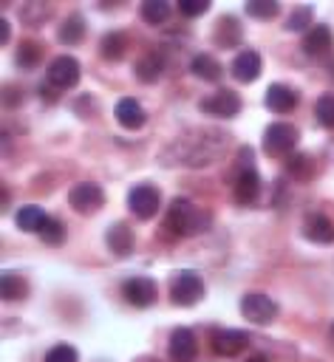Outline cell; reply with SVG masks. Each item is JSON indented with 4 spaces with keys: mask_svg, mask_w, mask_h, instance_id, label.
I'll list each match as a JSON object with an SVG mask.
<instances>
[{
    "mask_svg": "<svg viewBox=\"0 0 334 362\" xmlns=\"http://www.w3.org/2000/svg\"><path fill=\"white\" fill-rule=\"evenodd\" d=\"M226 139L229 136L224 130H192L173 144L175 161L187 167H204L218 158V153L226 147Z\"/></svg>",
    "mask_w": 334,
    "mask_h": 362,
    "instance_id": "cell-1",
    "label": "cell"
},
{
    "mask_svg": "<svg viewBox=\"0 0 334 362\" xmlns=\"http://www.w3.org/2000/svg\"><path fill=\"white\" fill-rule=\"evenodd\" d=\"M209 226V215L204 209H198L190 198H173L170 209L164 215V232L175 235V238H190L198 235Z\"/></svg>",
    "mask_w": 334,
    "mask_h": 362,
    "instance_id": "cell-2",
    "label": "cell"
},
{
    "mask_svg": "<svg viewBox=\"0 0 334 362\" xmlns=\"http://www.w3.org/2000/svg\"><path fill=\"white\" fill-rule=\"evenodd\" d=\"M297 141H300V133L289 122H272L263 133V147L272 156H289L297 147Z\"/></svg>",
    "mask_w": 334,
    "mask_h": 362,
    "instance_id": "cell-3",
    "label": "cell"
},
{
    "mask_svg": "<svg viewBox=\"0 0 334 362\" xmlns=\"http://www.w3.org/2000/svg\"><path fill=\"white\" fill-rule=\"evenodd\" d=\"M79 76H82L79 59L71 57V54H62V57H54L51 59L48 74H45V82H51L57 90H68V88H76Z\"/></svg>",
    "mask_w": 334,
    "mask_h": 362,
    "instance_id": "cell-4",
    "label": "cell"
},
{
    "mask_svg": "<svg viewBox=\"0 0 334 362\" xmlns=\"http://www.w3.org/2000/svg\"><path fill=\"white\" fill-rule=\"evenodd\" d=\"M170 297L175 305H195L204 297V280L198 277V272H192V269L178 272L170 286Z\"/></svg>",
    "mask_w": 334,
    "mask_h": 362,
    "instance_id": "cell-5",
    "label": "cell"
},
{
    "mask_svg": "<svg viewBox=\"0 0 334 362\" xmlns=\"http://www.w3.org/2000/svg\"><path fill=\"white\" fill-rule=\"evenodd\" d=\"M241 314L255 325H269L277 317V303L263 291H249L241 300Z\"/></svg>",
    "mask_w": 334,
    "mask_h": 362,
    "instance_id": "cell-6",
    "label": "cell"
},
{
    "mask_svg": "<svg viewBox=\"0 0 334 362\" xmlns=\"http://www.w3.org/2000/svg\"><path fill=\"white\" fill-rule=\"evenodd\" d=\"M201 110L207 116H215V119H232L241 110V96L229 88H218L215 93L201 99Z\"/></svg>",
    "mask_w": 334,
    "mask_h": 362,
    "instance_id": "cell-7",
    "label": "cell"
},
{
    "mask_svg": "<svg viewBox=\"0 0 334 362\" xmlns=\"http://www.w3.org/2000/svg\"><path fill=\"white\" fill-rule=\"evenodd\" d=\"M68 204H71L79 215H93V212L102 209V204H105V192H102L99 184H93V181H82V184H76V187L68 192Z\"/></svg>",
    "mask_w": 334,
    "mask_h": 362,
    "instance_id": "cell-8",
    "label": "cell"
},
{
    "mask_svg": "<svg viewBox=\"0 0 334 362\" xmlns=\"http://www.w3.org/2000/svg\"><path fill=\"white\" fill-rule=\"evenodd\" d=\"M127 206H130V212H133L136 218L147 221V218H153V215L159 212L161 195H159V189H156L153 184H136V187L127 192Z\"/></svg>",
    "mask_w": 334,
    "mask_h": 362,
    "instance_id": "cell-9",
    "label": "cell"
},
{
    "mask_svg": "<svg viewBox=\"0 0 334 362\" xmlns=\"http://www.w3.org/2000/svg\"><path fill=\"white\" fill-rule=\"evenodd\" d=\"M122 294H125V300H127L130 305L147 308V305L156 303V283H153L150 277H130V280H125Z\"/></svg>",
    "mask_w": 334,
    "mask_h": 362,
    "instance_id": "cell-10",
    "label": "cell"
},
{
    "mask_svg": "<svg viewBox=\"0 0 334 362\" xmlns=\"http://www.w3.org/2000/svg\"><path fill=\"white\" fill-rule=\"evenodd\" d=\"M198 356V339L190 328H175L170 334V359L173 362H195Z\"/></svg>",
    "mask_w": 334,
    "mask_h": 362,
    "instance_id": "cell-11",
    "label": "cell"
},
{
    "mask_svg": "<svg viewBox=\"0 0 334 362\" xmlns=\"http://www.w3.org/2000/svg\"><path fill=\"white\" fill-rule=\"evenodd\" d=\"M249 345V334L238 331V328H221L212 334V348L221 356H238L243 348Z\"/></svg>",
    "mask_w": 334,
    "mask_h": 362,
    "instance_id": "cell-12",
    "label": "cell"
},
{
    "mask_svg": "<svg viewBox=\"0 0 334 362\" xmlns=\"http://www.w3.org/2000/svg\"><path fill=\"white\" fill-rule=\"evenodd\" d=\"M113 116H116V122H119L122 127H127V130H139V127L144 124V119H147L144 107H142L139 99H133V96H122V99L116 102V107H113Z\"/></svg>",
    "mask_w": 334,
    "mask_h": 362,
    "instance_id": "cell-13",
    "label": "cell"
},
{
    "mask_svg": "<svg viewBox=\"0 0 334 362\" xmlns=\"http://www.w3.org/2000/svg\"><path fill=\"white\" fill-rule=\"evenodd\" d=\"M105 243H108V249H110L116 257H127V255L133 252V243H136V238H133V229H130L127 223L116 221V223H110V226H108Z\"/></svg>",
    "mask_w": 334,
    "mask_h": 362,
    "instance_id": "cell-14",
    "label": "cell"
},
{
    "mask_svg": "<svg viewBox=\"0 0 334 362\" xmlns=\"http://www.w3.org/2000/svg\"><path fill=\"white\" fill-rule=\"evenodd\" d=\"M260 54L252 51V48H243L235 59H232V76L238 82H255L260 76Z\"/></svg>",
    "mask_w": 334,
    "mask_h": 362,
    "instance_id": "cell-15",
    "label": "cell"
},
{
    "mask_svg": "<svg viewBox=\"0 0 334 362\" xmlns=\"http://www.w3.org/2000/svg\"><path fill=\"white\" fill-rule=\"evenodd\" d=\"M260 195V175L255 167L249 170H238L235 175V201L238 204H255Z\"/></svg>",
    "mask_w": 334,
    "mask_h": 362,
    "instance_id": "cell-16",
    "label": "cell"
},
{
    "mask_svg": "<svg viewBox=\"0 0 334 362\" xmlns=\"http://www.w3.org/2000/svg\"><path fill=\"white\" fill-rule=\"evenodd\" d=\"M294 105H297V90H294V88L280 85V82H275V85L266 88V107H269V110H275V113H289Z\"/></svg>",
    "mask_w": 334,
    "mask_h": 362,
    "instance_id": "cell-17",
    "label": "cell"
},
{
    "mask_svg": "<svg viewBox=\"0 0 334 362\" xmlns=\"http://www.w3.org/2000/svg\"><path fill=\"white\" fill-rule=\"evenodd\" d=\"M212 37H215V42H218L221 48H235V45H241L243 31H241V25H238V20H235L232 14H224V17L215 23Z\"/></svg>",
    "mask_w": 334,
    "mask_h": 362,
    "instance_id": "cell-18",
    "label": "cell"
},
{
    "mask_svg": "<svg viewBox=\"0 0 334 362\" xmlns=\"http://www.w3.org/2000/svg\"><path fill=\"white\" fill-rule=\"evenodd\" d=\"M331 48V28L328 25H311L303 37V51L311 57H320Z\"/></svg>",
    "mask_w": 334,
    "mask_h": 362,
    "instance_id": "cell-19",
    "label": "cell"
},
{
    "mask_svg": "<svg viewBox=\"0 0 334 362\" xmlns=\"http://www.w3.org/2000/svg\"><path fill=\"white\" fill-rule=\"evenodd\" d=\"M303 235L314 243H334V223L326 215H309Z\"/></svg>",
    "mask_w": 334,
    "mask_h": 362,
    "instance_id": "cell-20",
    "label": "cell"
},
{
    "mask_svg": "<svg viewBox=\"0 0 334 362\" xmlns=\"http://www.w3.org/2000/svg\"><path fill=\"white\" fill-rule=\"evenodd\" d=\"M190 71L198 76V79H207V82H218L221 79V65L212 54H195L192 62H190Z\"/></svg>",
    "mask_w": 334,
    "mask_h": 362,
    "instance_id": "cell-21",
    "label": "cell"
},
{
    "mask_svg": "<svg viewBox=\"0 0 334 362\" xmlns=\"http://www.w3.org/2000/svg\"><path fill=\"white\" fill-rule=\"evenodd\" d=\"M45 218H48V215H45L40 206L28 204V206H20V209H17L14 223H17L23 232H40V229H42V223H45Z\"/></svg>",
    "mask_w": 334,
    "mask_h": 362,
    "instance_id": "cell-22",
    "label": "cell"
},
{
    "mask_svg": "<svg viewBox=\"0 0 334 362\" xmlns=\"http://www.w3.org/2000/svg\"><path fill=\"white\" fill-rule=\"evenodd\" d=\"M161 68H164L161 54H159V51H150V54H144V57L136 62V76H139L142 82H156V79L161 76Z\"/></svg>",
    "mask_w": 334,
    "mask_h": 362,
    "instance_id": "cell-23",
    "label": "cell"
},
{
    "mask_svg": "<svg viewBox=\"0 0 334 362\" xmlns=\"http://www.w3.org/2000/svg\"><path fill=\"white\" fill-rule=\"evenodd\" d=\"M3 297L6 300H23L25 294H28V283H25V277L20 274V272H14V269H6L3 272Z\"/></svg>",
    "mask_w": 334,
    "mask_h": 362,
    "instance_id": "cell-24",
    "label": "cell"
},
{
    "mask_svg": "<svg viewBox=\"0 0 334 362\" xmlns=\"http://www.w3.org/2000/svg\"><path fill=\"white\" fill-rule=\"evenodd\" d=\"M139 14H142L144 23L161 25V23L170 17V3H167V0H144V3L139 6Z\"/></svg>",
    "mask_w": 334,
    "mask_h": 362,
    "instance_id": "cell-25",
    "label": "cell"
},
{
    "mask_svg": "<svg viewBox=\"0 0 334 362\" xmlns=\"http://www.w3.org/2000/svg\"><path fill=\"white\" fill-rule=\"evenodd\" d=\"M102 57H108V59H119V57H125V51H127V34L125 31H108L105 37H102Z\"/></svg>",
    "mask_w": 334,
    "mask_h": 362,
    "instance_id": "cell-26",
    "label": "cell"
},
{
    "mask_svg": "<svg viewBox=\"0 0 334 362\" xmlns=\"http://www.w3.org/2000/svg\"><path fill=\"white\" fill-rule=\"evenodd\" d=\"M17 65L20 68H25V71H31V68H37L40 65V59H42V45L40 42H34V40H25V42H20L17 45Z\"/></svg>",
    "mask_w": 334,
    "mask_h": 362,
    "instance_id": "cell-27",
    "label": "cell"
},
{
    "mask_svg": "<svg viewBox=\"0 0 334 362\" xmlns=\"http://www.w3.org/2000/svg\"><path fill=\"white\" fill-rule=\"evenodd\" d=\"M85 37V20H82V14H68V20L59 25V40L62 42H68V45H76L79 40Z\"/></svg>",
    "mask_w": 334,
    "mask_h": 362,
    "instance_id": "cell-28",
    "label": "cell"
},
{
    "mask_svg": "<svg viewBox=\"0 0 334 362\" xmlns=\"http://www.w3.org/2000/svg\"><path fill=\"white\" fill-rule=\"evenodd\" d=\"M289 175H294L297 181H309L314 175V156L309 153H294L289 158Z\"/></svg>",
    "mask_w": 334,
    "mask_h": 362,
    "instance_id": "cell-29",
    "label": "cell"
},
{
    "mask_svg": "<svg viewBox=\"0 0 334 362\" xmlns=\"http://www.w3.org/2000/svg\"><path fill=\"white\" fill-rule=\"evenodd\" d=\"M311 20H314V8H311V6H297V8L289 11V17H286V28H289V31L311 28Z\"/></svg>",
    "mask_w": 334,
    "mask_h": 362,
    "instance_id": "cell-30",
    "label": "cell"
},
{
    "mask_svg": "<svg viewBox=\"0 0 334 362\" xmlns=\"http://www.w3.org/2000/svg\"><path fill=\"white\" fill-rule=\"evenodd\" d=\"M40 238H42L45 243H51V246L62 243V240H65V223L57 221V218H45V223H42V229H40Z\"/></svg>",
    "mask_w": 334,
    "mask_h": 362,
    "instance_id": "cell-31",
    "label": "cell"
},
{
    "mask_svg": "<svg viewBox=\"0 0 334 362\" xmlns=\"http://www.w3.org/2000/svg\"><path fill=\"white\" fill-rule=\"evenodd\" d=\"M314 113H317V122L326 124V127H334V93H323L314 105Z\"/></svg>",
    "mask_w": 334,
    "mask_h": 362,
    "instance_id": "cell-32",
    "label": "cell"
},
{
    "mask_svg": "<svg viewBox=\"0 0 334 362\" xmlns=\"http://www.w3.org/2000/svg\"><path fill=\"white\" fill-rule=\"evenodd\" d=\"M243 8H246V14H249V17H260V20L275 17V14L280 11V6H277L275 0H249Z\"/></svg>",
    "mask_w": 334,
    "mask_h": 362,
    "instance_id": "cell-33",
    "label": "cell"
},
{
    "mask_svg": "<svg viewBox=\"0 0 334 362\" xmlns=\"http://www.w3.org/2000/svg\"><path fill=\"white\" fill-rule=\"evenodd\" d=\"M45 362H79V354H76V348H74V345H65V342H59V345L48 348V354H45Z\"/></svg>",
    "mask_w": 334,
    "mask_h": 362,
    "instance_id": "cell-34",
    "label": "cell"
},
{
    "mask_svg": "<svg viewBox=\"0 0 334 362\" xmlns=\"http://www.w3.org/2000/svg\"><path fill=\"white\" fill-rule=\"evenodd\" d=\"M209 8V0H178V11L184 17H198Z\"/></svg>",
    "mask_w": 334,
    "mask_h": 362,
    "instance_id": "cell-35",
    "label": "cell"
},
{
    "mask_svg": "<svg viewBox=\"0 0 334 362\" xmlns=\"http://www.w3.org/2000/svg\"><path fill=\"white\" fill-rule=\"evenodd\" d=\"M8 34H11V28H8V20H6V17H0V42H3V45L8 42Z\"/></svg>",
    "mask_w": 334,
    "mask_h": 362,
    "instance_id": "cell-36",
    "label": "cell"
},
{
    "mask_svg": "<svg viewBox=\"0 0 334 362\" xmlns=\"http://www.w3.org/2000/svg\"><path fill=\"white\" fill-rule=\"evenodd\" d=\"M246 362H269V356H263V354H252Z\"/></svg>",
    "mask_w": 334,
    "mask_h": 362,
    "instance_id": "cell-37",
    "label": "cell"
},
{
    "mask_svg": "<svg viewBox=\"0 0 334 362\" xmlns=\"http://www.w3.org/2000/svg\"><path fill=\"white\" fill-rule=\"evenodd\" d=\"M331 339H334V328H331Z\"/></svg>",
    "mask_w": 334,
    "mask_h": 362,
    "instance_id": "cell-38",
    "label": "cell"
}]
</instances>
